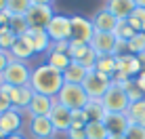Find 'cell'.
<instances>
[{
	"mask_svg": "<svg viewBox=\"0 0 145 139\" xmlns=\"http://www.w3.org/2000/svg\"><path fill=\"white\" fill-rule=\"evenodd\" d=\"M63 72L51 68L46 61L40 63L32 70V80H29V87L34 89V93L38 95H46V97H57L59 91L63 87Z\"/></svg>",
	"mask_w": 145,
	"mask_h": 139,
	"instance_id": "6da1fadb",
	"label": "cell"
},
{
	"mask_svg": "<svg viewBox=\"0 0 145 139\" xmlns=\"http://www.w3.org/2000/svg\"><path fill=\"white\" fill-rule=\"evenodd\" d=\"M61 106H65L69 112L74 110H84L86 108V103L91 101L88 95L84 93L82 84H72V82H63L61 91H59V95L55 97Z\"/></svg>",
	"mask_w": 145,
	"mask_h": 139,
	"instance_id": "7a4b0ae2",
	"label": "cell"
},
{
	"mask_svg": "<svg viewBox=\"0 0 145 139\" xmlns=\"http://www.w3.org/2000/svg\"><path fill=\"white\" fill-rule=\"evenodd\" d=\"M112 84H114V80L109 76L97 72V70H88L86 78H84V82H82V89H84V93L88 95V99H97V101H101L103 95L109 91Z\"/></svg>",
	"mask_w": 145,
	"mask_h": 139,
	"instance_id": "3957f363",
	"label": "cell"
},
{
	"mask_svg": "<svg viewBox=\"0 0 145 139\" xmlns=\"http://www.w3.org/2000/svg\"><path fill=\"white\" fill-rule=\"evenodd\" d=\"M0 80L4 84H11V87H27L29 80H32V68L25 61L11 59V63L7 66L4 74L0 76Z\"/></svg>",
	"mask_w": 145,
	"mask_h": 139,
	"instance_id": "277c9868",
	"label": "cell"
},
{
	"mask_svg": "<svg viewBox=\"0 0 145 139\" xmlns=\"http://www.w3.org/2000/svg\"><path fill=\"white\" fill-rule=\"evenodd\" d=\"M101 103H103V108H105L107 114H126L128 106H131V99H128L126 91H124L122 87L112 84L109 91L103 95Z\"/></svg>",
	"mask_w": 145,
	"mask_h": 139,
	"instance_id": "5b68a950",
	"label": "cell"
},
{
	"mask_svg": "<svg viewBox=\"0 0 145 139\" xmlns=\"http://www.w3.org/2000/svg\"><path fill=\"white\" fill-rule=\"evenodd\" d=\"M67 55L72 61L80 63V66H84L86 70H95V63H97V53L91 49V44L88 42H80V40H69V51Z\"/></svg>",
	"mask_w": 145,
	"mask_h": 139,
	"instance_id": "8992f818",
	"label": "cell"
},
{
	"mask_svg": "<svg viewBox=\"0 0 145 139\" xmlns=\"http://www.w3.org/2000/svg\"><path fill=\"white\" fill-rule=\"evenodd\" d=\"M46 34H48V38H51V42L72 40V17H69V15L55 13L51 23L46 26Z\"/></svg>",
	"mask_w": 145,
	"mask_h": 139,
	"instance_id": "52a82bcc",
	"label": "cell"
},
{
	"mask_svg": "<svg viewBox=\"0 0 145 139\" xmlns=\"http://www.w3.org/2000/svg\"><path fill=\"white\" fill-rule=\"evenodd\" d=\"M53 15H55L53 4H32L23 17H25V21H27V28L46 30V26L53 19Z\"/></svg>",
	"mask_w": 145,
	"mask_h": 139,
	"instance_id": "ba28073f",
	"label": "cell"
},
{
	"mask_svg": "<svg viewBox=\"0 0 145 139\" xmlns=\"http://www.w3.org/2000/svg\"><path fill=\"white\" fill-rule=\"evenodd\" d=\"M23 118H25V112L17 110V108H11L8 112L0 114V131L4 135H15L23 129Z\"/></svg>",
	"mask_w": 145,
	"mask_h": 139,
	"instance_id": "9c48e42d",
	"label": "cell"
},
{
	"mask_svg": "<svg viewBox=\"0 0 145 139\" xmlns=\"http://www.w3.org/2000/svg\"><path fill=\"white\" fill-rule=\"evenodd\" d=\"M23 40H25L29 47H32V51L36 53V55H42V53H48V49H51V38H48L46 30H38V28H27V32L23 34Z\"/></svg>",
	"mask_w": 145,
	"mask_h": 139,
	"instance_id": "30bf717a",
	"label": "cell"
},
{
	"mask_svg": "<svg viewBox=\"0 0 145 139\" xmlns=\"http://www.w3.org/2000/svg\"><path fill=\"white\" fill-rule=\"evenodd\" d=\"M57 131H55L53 122L48 120V116H34L27 120V137L32 139H42V137H55Z\"/></svg>",
	"mask_w": 145,
	"mask_h": 139,
	"instance_id": "8fae6325",
	"label": "cell"
},
{
	"mask_svg": "<svg viewBox=\"0 0 145 139\" xmlns=\"http://www.w3.org/2000/svg\"><path fill=\"white\" fill-rule=\"evenodd\" d=\"M91 49L97 55H116L118 38L109 32H95V36L91 40Z\"/></svg>",
	"mask_w": 145,
	"mask_h": 139,
	"instance_id": "7c38bea8",
	"label": "cell"
},
{
	"mask_svg": "<svg viewBox=\"0 0 145 139\" xmlns=\"http://www.w3.org/2000/svg\"><path fill=\"white\" fill-rule=\"evenodd\" d=\"M93 36H95V28H93L91 19L82 17V15H72V40L91 44Z\"/></svg>",
	"mask_w": 145,
	"mask_h": 139,
	"instance_id": "4fadbf2b",
	"label": "cell"
},
{
	"mask_svg": "<svg viewBox=\"0 0 145 139\" xmlns=\"http://www.w3.org/2000/svg\"><path fill=\"white\" fill-rule=\"evenodd\" d=\"M48 120L53 122V127H55L57 133H63V135H65V131H69V127H72V112H69L65 106H61L59 101H55L53 110L48 114Z\"/></svg>",
	"mask_w": 145,
	"mask_h": 139,
	"instance_id": "5bb4252c",
	"label": "cell"
},
{
	"mask_svg": "<svg viewBox=\"0 0 145 139\" xmlns=\"http://www.w3.org/2000/svg\"><path fill=\"white\" fill-rule=\"evenodd\" d=\"M55 101L57 99L55 97H46V95H34L32 99V103L27 106V110H25V116L27 118H34V116H48L53 110V106H55Z\"/></svg>",
	"mask_w": 145,
	"mask_h": 139,
	"instance_id": "9a60e30c",
	"label": "cell"
},
{
	"mask_svg": "<svg viewBox=\"0 0 145 139\" xmlns=\"http://www.w3.org/2000/svg\"><path fill=\"white\" fill-rule=\"evenodd\" d=\"M91 21H93L95 32H109V34H114V30H116L120 19H116L105 7H103V9H99V11L91 17Z\"/></svg>",
	"mask_w": 145,
	"mask_h": 139,
	"instance_id": "2e32d148",
	"label": "cell"
},
{
	"mask_svg": "<svg viewBox=\"0 0 145 139\" xmlns=\"http://www.w3.org/2000/svg\"><path fill=\"white\" fill-rule=\"evenodd\" d=\"M103 125H105L109 135H126L128 127H131V120H128L126 114H107L103 118Z\"/></svg>",
	"mask_w": 145,
	"mask_h": 139,
	"instance_id": "e0dca14e",
	"label": "cell"
},
{
	"mask_svg": "<svg viewBox=\"0 0 145 139\" xmlns=\"http://www.w3.org/2000/svg\"><path fill=\"white\" fill-rule=\"evenodd\" d=\"M105 9L116 19H128L137 9V2L135 0H105Z\"/></svg>",
	"mask_w": 145,
	"mask_h": 139,
	"instance_id": "ac0fdd59",
	"label": "cell"
},
{
	"mask_svg": "<svg viewBox=\"0 0 145 139\" xmlns=\"http://www.w3.org/2000/svg\"><path fill=\"white\" fill-rule=\"evenodd\" d=\"M8 55H11V59H15V61H25V63H29L36 53L32 51V47H29L23 38H17L15 44L11 47V51H8Z\"/></svg>",
	"mask_w": 145,
	"mask_h": 139,
	"instance_id": "d6986e66",
	"label": "cell"
},
{
	"mask_svg": "<svg viewBox=\"0 0 145 139\" xmlns=\"http://www.w3.org/2000/svg\"><path fill=\"white\" fill-rule=\"evenodd\" d=\"M34 89L29 87H17L15 89V95H13V108H17V110H21V112H25L27 110V106L32 103V99H34Z\"/></svg>",
	"mask_w": 145,
	"mask_h": 139,
	"instance_id": "ffe728a7",
	"label": "cell"
},
{
	"mask_svg": "<svg viewBox=\"0 0 145 139\" xmlns=\"http://www.w3.org/2000/svg\"><path fill=\"white\" fill-rule=\"evenodd\" d=\"M86 74H88V70L84 68V66L72 61V63L65 68V72H63V80H65V82H72V84H82L84 78H86Z\"/></svg>",
	"mask_w": 145,
	"mask_h": 139,
	"instance_id": "44dd1931",
	"label": "cell"
},
{
	"mask_svg": "<svg viewBox=\"0 0 145 139\" xmlns=\"http://www.w3.org/2000/svg\"><path fill=\"white\" fill-rule=\"evenodd\" d=\"M116 68H118L116 55H99L97 57V63H95V70H97V72H101V74H105V76L114 78Z\"/></svg>",
	"mask_w": 145,
	"mask_h": 139,
	"instance_id": "7402d4cb",
	"label": "cell"
},
{
	"mask_svg": "<svg viewBox=\"0 0 145 139\" xmlns=\"http://www.w3.org/2000/svg\"><path fill=\"white\" fill-rule=\"evenodd\" d=\"M126 116L131 120V125H141L145 127V99H139V101H133L126 110Z\"/></svg>",
	"mask_w": 145,
	"mask_h": 139,
	"instance_id": "603a6c76",
	"label": "cell"
},
{
	"mask_svg": "<svg viewBox=\"0 0 145 139\" xmlns=\"http://www.w3.org/2000/svg\"><path fill=\"white\" fill-rule=\"evenodd\" d=\"M84 114L88 116V122H103V118L107 116L105 108H103L101 101H97V99H91V101L86 103V108H84Z\"/></svg>",
	"mask_w": 145,
	"mask_h": 139,
	"instance_id": "cb8c5ba5",
	"label": "cell"
},
{
	"mask_svg": "<svg viewBox=\"0 0 145 139\" xmlns=\"http://www.w3.org/2000/svg\"><path fill=\"white\" fill-rule=\"evenodd\" d=\"M46 63L55 70H59V72H65V68L72 63V59H69L67 53H57V51H48L46 53Z\"/></svg>",
	"mask_w": 145,
	"mask_h": 139,
	"instance_id": "d4e9b609",
	"label": "cell"
},
{
	"mask_svg": "<svg viewBox=\"0 0 145 139\" xmlns=\"http://www.w3.org/2000/svg\"><path fill=\"white\" fill-rule=\"evenodd\" d=\"M84 133H86V139H109V133L103 122H88L84 127Z\"/></svg>",
	"mask_w": 145,
	"mask_h": 139,
	"instance_id": "484cf974",
	"label": "cell"
},
{
	"mask_svg": "<svg viewBox=\"0 0 145 139\" xmlns=\"http://www.w3.org/2000/svg\"><path fill=\"white\" fill-rule=\"evenodd\" d=\"M126 21L131 23V28H133L137 34H145V9L137 7V9L133 11V15L126 19Z\"/></svg>",
	"mask_w": 145,
	"mask_h": 139,
	"instance_id": "4316f807",
	"label": "cell"
},
{
	"mask_svg": "<svg viewBox=\"0 0 145 139\" xmlns=\"http://www.w3.org/2000/svg\"><path fill=\"white\" fill-rule=\"evenodd\" d=\"M135 34H137V32L131 28V23H128L126 19H120L118 26H116V30H114V36H116L120 42H128V40L135 36Z\"/></svg>",
	"mask_w": 145,
	"mask_h": 139,
	"instance_id": "83f0119b",
	"label": "cell"
},
{
	"mask_svg": "<svg viewBox=\"0 0 145 139\" xmlns=\"http://www.w3.org/2000/svg\"><path fill=\"white\" fill-rule=\"evenodd\" d=\"M126 51L131 55H141L145 53V34H135L131 40L126 42Z\"/></svg>",
	"mask_w": 145,
	"mask_h": 139,
	"instance_id": "f1b7e54d",
	"label": "cell"
},
{
	"mask_svg": "<svg viewBox=\"0 0 145 139\" xmlns=\"http://www.w3.org/2000/svg\"><path fill=\"white\" fill-rule=\"evenodd\" d=\"M32 7V0H7V11L11 15H25Z\"/></svg>",
	"mask_w": 145,
	"mask_h": 139,
	"instance_id": "f546056e",
	"label": "cell"
},
{
	"mask_svg": "<svg viewBox=\"0 0 145 139\" xmlns=\"http://www.w3.org/2000/svg\"><path fill=\"white\" fill-rule=\"evenodd\" d=\"M11 32L15 34L17 38H21L23 34L27 32V21L23 15H13V21H11Z\"/></svg>",
	"mask_w": 145,
	"mask_h": 139,
	"instance_id": "4dcf8cb0",
	"label": "cell"
},
{
	"mask_svg": "<svg viewBox=\"0 0 145 139\" xmlns=\"http://www.w3.org/2000/svg\"><path fill=\"white\" fill-rule=\"evenodd\" d=\"M88 125V116L84 114V110H74L72 112V127L74 129H84Z\"/></svg>",
	"mask_w": 145,
	"mask_h": 139,
	"instance_id": "1f68e13d",
	"label": "cell"
},
{
	"mask_svg": "<svg viewBox=\"0 0 145 139\" xmlns=\"http://www.w3.org/2000/svg\"><path fill=\"white\" fill-rule=\"evenodd\" d=\"M15 40H17V36H15L11 30H8V32H2L0 34V51H11Z\"/></svg>",
	"mask_w": 145,
	"mask_h": 139,
	"instance_id": "d6a6232c",
	"label": "cell"
},
{
	"mask_svg": "<svg viewBox=\"0 0 145 139\" xmlns=\"http://www.w3.org/2000/svg\"><path fill=\"white\" fill-rule=\"evenodd\" d=\"M126 139H145V127L141 125H131L126 131Z\"/></svg>",
	"mask_w": 145,
	"mask_h": 139,
	"instance_id": "836d02e7",
	"label": "cell"
},
{
	"mask_svg": "<svg viewBox=\"0 0 145 139\" xmlns=\"http://www.w3.org/2000/svg\"><path fill=\"white\" fill-rule=\"evenodd\" d=\"M11 21H13V15L8 13V11H2V13H0V34L11 30Z\"/></svg>",
	"mask_w": 145,
	"mask_h": 139,
	"instance_id": "e575fe53",
	"label": "cell"
},
{
	"mask_svg": "<svg viewBox=\"0 0 145 139\" xmlns=\"http://www.w3.org/2000/svg\"><path fill=\"white\" fill-rule=\"evenodd\" d=\"M65 139H86V133H84V129L69 127V131H65Z\"/></svg>",
	"mask_w": 145,
	"mask_h": 139,
	"instance_id": "d590c367",
	"label": "cell"
},
{
	"mask_svg": "<svg viewBox=\"0 0 145 139\" xmlns=\"http://www.w3.org/2000/svg\"><path fill=\"white\" fill-rule=\"evenodd\" d=\"M48 51H57V53H67L69 51V40H61V42H51Z\"/></svg>",
	"mask_w": 145,
	"mask_h": 139,
	"instance_id": "8d00e7d4",
	"label": "cell"
},
{
	"mask_svg": "<svg viewBox=\"0 0 145 139\" xmlns=\"http://www.w3.org/2000/svg\"><path fill=\"white\" fill-rule=\"evenodd\" d=\"M8 63H11V55H8V51H0V76L4 74V70H7Z\"/></svg>",
	"mask_w": 145,
	"mask_h": 139,
	"instance_id": "74e56055",
	"label": "cell"
},
{
	"mask_svg": "<svg viewBox=\"0 0 145 139\" xmlns=\"http://www.w3.org/2000/svg\"><path fill=\"white\" fill-rule=\"evenodd\" d=\"M11 108H13V103L8 101V99L4 97V95H2V93H0V114L8 112V110H11Z\"/></svg>",
	"mask_w": 145,
	"mask_h": 139,
	"instance_id": "f35d334b",
	"label": "cell"
},
{
	"mask_svg": "<svg viewBox=\"0 0 145 139\" xmlns=\"http://www.w3.org/2000/svg\"><path fill=\"white\" fill-rule=\"evenodd\" d=\"M135 82H137V87H139V89H141V91L145 93V72H141V74H139V76L135 78Z\"/></svg>",
	"mask_w": 145,
	"mask_h": 139,
	"instance_id": "ab89813d",
	"label": "cell"
},
{
	"mask_svg": "<svg viewBox=\"0 0 145 139\" xmlns=\"http://www.w3.org/2000/svg\"><path fill=\"white\" fill-rule=\"evenodd\" d=\"M139 59V66H141V72H145V53H141V55H135Z\"/></svg>",
	"mask_w": 145,
	"mask_h": 139,
	"instance_id": "60d3db41",
	"label": "cell"
},
{
	"mask_svg": "<svg viewBox=\"0 0 145 139\" xmlns=\"http://www.w3.org/2000/svg\"><path fill=\"white\" fill-rule=\"evenodd\" d=\"M7 139H29V137H27V135H23V133L19 131V133H15V135H8Z\"/></svg>",
	"mask_w": 145,
	"mask_h": 139,
	"instance_id": "b9f144b4",
	"label": "cell"
},
{
	"mask_svg": "<svg viewBox=\"0 0 145 139\" xmlns=\"http://www.w3.org/2000/svg\"><path fill=\"white\" fill-rule=\"evenodd\" d=\"M32 4H53V0H32Z\"/></svg>",
	"mask_w": 145,
	"mask_h": 139,
	"instance_id": "7bdbcfd3",
	"label": "cell"
},
{
	"mask_svg": "<svg viewBox=\"0 0 145 139\" xmlns=\"http://www.w3.org/2000/svg\"><path fill=\"white\" fill-rule=\"evenodd\" d=\"M7 11V0H0V13Z\"/></svg>",
	"mask_w": 145,
	"mask_h": 139,
	"instance_id": "ee69618b",
	"label": "cell"
},
{
	"mask_svg": "<svg viewBox=\"0 0 145 139\" xmlns=\"http://www.w3.org/2000/svg\"><path fill=\"white\" fill-rule=\"evenodd\" d=\"M109 139H126V135H109Z\"/></svg>",
	"mask_w": 145,
	"mask_h": 139,
	"instance_id": "f6af8a7d",
	"label": "cell"
},
{
	"mask_svg": "<svg viewBox=\"0 0 145 139\" xmlns=\"http://www.w3.org/2000/svg\"><path fill=\"white\" fill-rule=\"evenodd\" d=\"M137 2V7H141V9H145V0H135Z\"/></svg>",
	"mask_w": 145,
	"mask_h": 139,
	"instance_id": "bcb514c9",
	"label": "cell"
},
{
	"mask_svg": "<svg viewBox=\"0 0 145 139\" xmlns=\"http://www.w3.org/2000/svg\"><path fill=\"white\" fill-rule=\"evenodd\" d=\"M42 139H55V137H42Z\"/></svg>",
	"mask_w": 145,
	"mask_h": 139,
	"instance_id": "7dc6e473",
	"label": "cell"
},
{
	"mask_svg": "<svg viewBox=\"0 0 145 139\" xmlns=\"http://www.w3.org/2000/svg\"><path fill=\"white\" fill-rule=\"evenodd\" d=\"M0 84H2V80H0Z\"/></svg>",
	"mask_w": 145,
	"mask_h": 139,
	"instance_id": "c3c4849f",
	"label": "cell"
}]
</instances>
